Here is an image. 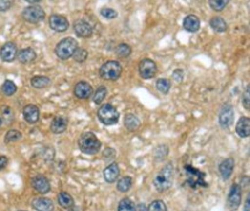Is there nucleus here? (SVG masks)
Wrapping results in <instances>:
<instances>
[{
  "label": "nucleus",
  "mask_w": 250,
  "mask_h": 211,
  "mask_svg": "<svg viewBox=\"0 0 250 211\" xmlns=\"http://www.w3.org/2000/svg\"><path fill=\"white\" fill-rule=\"evenodd\" d=\"M210 27L212 28L216 33H219V34L225 33V31L227 30V28H229L227 27L226 21L220 17H213L212 18H211Z\"/></svg>",
  "instance_id": "nucleus-26"
},
{
  "label": "nucleus",
  "mask_w": 250,
  "mask_h": 211,
  "mask_svg": "<svg viewBox=\"0 0 250 211\" xmlns=\"http://www.w3.org/2000/svg\"><path fill=\"white\" fill-rule=\"evenodd\" d=\"M234 108L230 105H224L223 108L219 111V116H218V121H219V125L222 129L227 130L233 125L234 123Z\"/></svg>",
  "instance_id": "nucleus-9"
},
{
  "label": "nucleus",
  "mask_w": 250,
  "mask_h": 211,
  "mask_svg": "<svg viewBox=\"0 0 250 211\" xmlns=\"http://www.w3.org/2000/svg\"><path fill=\"white\" fill-rule=\"evenodd\" d=\"M229 1L230 0H209V5L214 12H222L229 4Z\"/></svg>",
  "instance_id": "nucleus-36"
},
{
  "label": "nucleus",
  "mask_w": 250,
  "mask_h": 211,
  "mask_svg": "<svg viewBox=\"0 0 250 211\" xmlns=\"http://www.w3.org/2000/svg\"><path fill=\"white\" fill-rule=\"evenodd\" d=\"M118 211H137L136 206L129 197H124L118 204Z\"/></svg>",
  "instance_id": "nucleus-32"
},
{
  "label": "nucleus",
  "mask_w": 250,
  "mask_h": 211,
  "mask_svg": "<svg viewBox=\"0 0 250 211\" xmlns=\"http://www.w3.org/2000/svg\"><path fill=\"white\" fill-rule=\"evenodd\" d=\"M139 211H148V210H146V204H144V203L139 204Z\"/></svg>",
  "instance_id": "nucleus-46"
},
{
  "label": "nucleus",
  "mask_w": 250,
  "mask_h": 211,
  "mask_svg": "<svg viewBox=\"0 0 250 211\" xmlns=\"http://www.w3.org/2000/svg\"><path fill=\"white\" fill-rule=\"evenodd\" d=\"M18 60L22 65H28V63L34 62L36 60L37 54L31 47H27V49H22L18 52Z\"/></svg>",
  "instance_id": "nucleus-23"
},
{
  "label": "nucleus",
  "mask_w": 250,
  "mask_h": 211,
  "mask_svg": "<svg viewBox=\"0 0 250 211\" xmlns=\"http://www.w3.org/2000/svg\"><path fill=\"white\" fill-rule=\"evenodd\" d=\"M234 167H235V161L232 158H229L219 164V174L224 180H229L230 176L233 175Z\"/></svg>",
  "instance_id": "nucleus-19"
},
{
  "label": "nucleus",
  "mask_w": 250,
  "mask_h": 211,
  "mask_svg": "<svg viewBox=\"0 0 250 211\" xmlns=\"http://www.w3.org/2000/svg\"><path fill=\"white\" fill-rule=\"evenodd\" d=\"M22 114H23L24 121L29 124H36L38 121H40V108H38L36 105H27L23 108Z\"/></svg>",
  "instance_id": "nucleus-15"
},
{
  "label": "nucleus",
  "mask_w": 250,
  "mask_h": 211,
  "mask_svg": "<svg viewBox=\"0 0 250 211\" xmlns=\"http://www.w3.org/2000/svg\"><path fill=\"white\" fill-rule=\"evenodd\" d=\"M30 84L35 88H45L51 85V79L47 76H34L30 79Z\"/></svg>",
  "instance_id": "nucleus-27"
},
{
  "label": "nucleus",
  "mask_w": 250,
  "mask_h": 211,
  "mask_svg": "<svg viewBox=\"0 0 250 211\" xmlns=\"http://www.w3.org/2000/svg\"><path fill=\"white\" fill-rule=\"evenodd\" d=\"M68 211H79V208L78 207H72V208H69L68 209Z\"/></svg>",
  "instance_id": "nucleus-48"
},
{
  "label": "nucleus",
  "mask_w": 250,
  "mask_h": 211,
  "mask_svg": "<svg viewBox=\"0 0 250 211\" xmlns=\"http://www.w3.org/2000/svg\"><path fill=\"white\" fill-rule=\"evenodd\" d=\"M131 186H133V179L129 176H125V177L120 178L117 183V190L120 193H127V192H129Z\"/></svg>",
  "instance_id": "nucleus-28"
},
{
  "label": "nucleus",
  "mask_w": 250,
  "mask_h": 211,
  "mask_svg": "<svg viewBox=\"0 0 250 211\" xmlns=\"http://www.w3.org/2000/svg\"><path fill=\"white\" fill-rule=\"evenodd\" d=\"M24 1L29 2V4H36V2H40L42 0H24Z\"/></svg>",
  "instance_id": "nucleus-47"
},
{
  "label": "nucleus",
  "mask_w": 250,
  "mask_h": 211,
  "mask_svg": "<svg viewBox=\"0 0 250 211\" xmlns=\"http://www.w3.org/2000/svg\"><path fill=\"white\" fill-rule=\"evenodd\" d=\"M20 211H25V210H20Z\"/></svg>",
  "instance_id": "nucleus-50"
},
{
  "label": "nucleus",
  "mask_w": 250,
  "mask_h": 211,
  "mask_svg": "<svg viewBox=\"0 0 250 211\" xmlns=\"http://www.w3.org/2000/svg\"><path fill=\"white\" fill-rule=\"evenodd\" d=\"M20 139H22V133L19 130L13 129V130L7 131L4 141H5V143H11V142L19 141Z\"/></svg>",
  "instance_id": "nucleus-35"
},
{
  "label": "nucleus",
  "mask_w": 250,
  "mask_h": 211,
  "mask_svg": "<svg viewBox=\"0 0 250 211\" xmlns=\"http://www.w3.org/2000/svg\"><path fill=\"white\" fill-rule=\"evenodd\" d=\"M171 81L169 79H166V78H160L157 81L156 83V88L160 93L163 94H167L169 92V89H171Z\"/></svg>",
  "instance_id": "nucleus-33"
},
{
  "label": "nucleus",
  "mask_w": 250,
  "mask_h": 211,
  "mask_svg": "<svg viewBox=\"0 0 250 211\" xmlns=\"http://www.w3.org/2000/svg\"><path fill=\"white\" fill-rule=\"evenodd\" d=\"M103 176H104L105 181L108 184H113L118 180L120 176V169L118 163H111L110 165H107L106 168L104 169V172H103Z\"/></svg>",
  "instance_id": "nucleus-17"
},
{
  "label": "nucleus",
  "mask_w": 250,
  "mask_h": 211,
  "mask_svg": "<svg viewBox=\"0 0 250 211\" xmlns=\"http://www.w3.org/2000/svg\"><path fill=\"white\" fill-rule=\"evenodd\" d=\"M123 73V66L118 61H107L99 69V76L105 81H117Z\"/></svg>",
  "instance_id": "nucleus-6"
},
{
  "label": "nucleus",
  "mask_w": 250,
  "mask_h": 211,
  "mask_svg": "<svg viewBox=\"0 0 250 211\" xmlns=\"http://www.w3.org/2000/svg\"><path fill=\"white\" fill-rule=\"evenodd\" d=\"M173 78L179 83L182 82V79H184V71H182L181 69L174 70V72H173Z\"/></svg>",
  "instance_id": "nucleus-42"
},
{
  "label": "nucleus",
  "mask_w": 250,
  "mask_h": 211,
  "mask_svg": "<svg viewBox=\"0 0 250 211\" xmlns=\"http://www.w3.org/2000/svg\"><path fill=\"white\" fill-rule=\"evenodd\" d=\"M72 57L75 60V62L83 63L86 59H88V51L82 49V47H78Z\"/></svg>",
  "instance_id": "nucleus-37"
},
{
  "label": "nucleus",
  "mask_w": 250,
  "mask_h": 211,
  "mask_svg": "<svg viewBox=\"0 0 250 211\" xmlns=\"http://www.w3.org/2000/svg\"><path fill=\"white\" fill-rule=\"evenodd\" d=\"M18 46L13 41H7L0 49V59L4 62H13L18 56Z\"/></svg>",
  "instance_id": "nucleus-11"
},
{
  "label": "nucleus",
  "mask_w": 250,
  "mask_h": 211,
  "mask_svg": "<svg viewBox=\"0 0 250 211\" xmlns=\"http://www.w3.org/2000/svg\"><path fill=\"white\" fill-rule=\"evenodd\" d=\"M67 126H68V120L66 117L56 116L51 122L50 130L54 134H62L67 130Z\"/></svg>",
  "instance_id": "nucleus-18"
},
{
  "label": "nucleus",
  "mask_w": 250,
  "mask_h": 211,
  "mask_svg": "<svg viewBox=\"0 0 250 211\" xmlns=\"http://www.w3.org/2000/svg\"><path fill=\"white\" fill-rule=\"evenodd\" d=\"M158 68L151 59H143L139 63V73L143 79H151L157 75Z\"/></svg>",
  "instance_id": "nucleus-8"
},
{
  "label": "nucleus",
  "mask_w": 250,
  "mask_h": 211,
  "mask_svg": "<svg viewBox=\"0 0 250 211\" xmlns=\"http://www.w3.org/2000/svg\"><path fill=\"white\" fill-rule=\"evenodd\" d=\"M97 116L98 120L101 121L104 125L110 126L118 123L120 114L114 106H112L111 104H105L99 107Z\"/></svg>",
  "instance_id": "nucleus-5"
},
{
  "label": "nucleus",
  "mask_w": 250,
  "mask_h": 211,
  "mask_svg": "<svg viewBox=\"0 0 250 211\" xmlns=\"http://www.w3.org/2000/svg\"><path fill=\"white\" fill-rule=\"evenodd\" d=\"M243 211H250V197H249V195L247 196V199H246L245 207H243Z\"/></svg>",
  "instance_id": "nucleus-45"
},
{
  "label": "nucleus",
  "mask_w": 250,
  "mask_h": 211,
  "mask_svg": "<svg viewBox=\"0 0 250 211\" xmlns=\"http://www.w3.org/2000/svg\"><path fill=\"white\" fill-rule=\"evenodd\" d=\"M173 185V164L168 163L162 168L153 179V186L159 193H164L168 191Z\"/></svg>",
  "instance_id": "nucleus-2"
},
{
  "label": "nucleus",
  "mask_w": 250,
  "mask_h": 211,
  "mask_svg": "<svg viewBox=\"0 0 250 211\" xmlns=\"http://www.w3.org/2000/svg\"><path fill=\"white\" fill-rule=\"evenodd\" d=\"M0 111H1L2 115V122L5 121V123L11 124L13 121H14V111H13V109L9 106H1V107H0Z\"/></svg>",
  "instance_id": "nucleus-31"
},
{
  "label": "nucleus",
  "mask_w": 250,
  "mask_h": 211,
  "mask_svg": "<svg viewBox=\"0 0 250 211\" xmlns=\"http://www.w3.org/2000/svg\"><path fill=\"white\" fill-rule=\"evenodd\" d=\"M78 145L82 153H84L86 155H95L101 150L102 142L99 141V139L95 133L83 132L80 136Z\"/></svg>",
  "instance_id": "nucleus-1"
},
{
  "label": "nucleus",
  "mask_w": 250,
  "mask_h": 211,
  "mask_svg": "<svg viewBox=\"0 0 250 211\" xmlns=\"http://www.w3.org/2000/svg\"><path fill=\"white\" fill-rule=\"evenodd\" d=\"M14 5V0H0V12H6Z\"/></svg>",
  "instance_id": "nucleus-41"
},
{
  "label": "nucleus",
  "mask_w": 250,
  "mask_h": 211,
  "mask_svg": "<svg viewBox=\"0 0 250 211\" xmlns=\"http://www.w3.org/2000/svg\"><path fill=\"white\" fill-rule=\"evenodd\" d=\"M78 47L79 44L74 38L67 37L63 38L62 40H60L59 43L57 44L56 49H54V53H56V55L59 57L60 60L66 61V60H68L69 57L73 56V54H74Z\"/></svg>",
  "instance_id": "nucleus-4"
},
{
  "label": "nucleus",
  "mask_w": 250,
  "mask_h": 211,
  "mask_svg": "<svg viewBox=\"0 0 250 211\" xmlns=\"http://www.w3.org/2000/svg\"><path fill=\"white\" fill-rule=\"evenodd\" d=\"M107 94V88L106 86L104 85H101L99 88H97L96 89L95 94H94V102L96 105H101L103 101H104L105 97H106Z\"/></svg>",
  "instance_id": "nucleus-34"
},
{
  "label": "nucleus",
  "mask_w": 250,
  "mask_h": 211,
  "mask_svg": "<svg viewBox=\"0 0 250 211\" xmlns=\"http://www.w3.org/2000/svg\"><path fill=\"white\" fill-rule=\"evenodd\" d=\"M235 131L240 138H248L250 136V120L249 117L242 116L238 121L235 126Z\"/></svg>",
  "instance_id": "nucleus-22"
},
{
  "label": "nucleus",
  "mask_w": 250,
  "mask_h": 211,
  "mask_svg": "<svg viewBox=\"0 0 250 211\" xmlns=\"http://www.w3.org/2000/svg\"><path fill=\"white\" fill-rule=\"evenodd\" d=\"M182 24H184L185 30H187L188 33H193V34L197 33L201 28L200 18H198L196 15H193V14L187 15V17L184 18V23Z\"/></svg>",
  "instance_id": "nucleus-21"
},
{
  "label": "nucleus",
  "mask_w": 250,
  "mask_h": 211,
  "mask_svg": "<svg viewBox=\"0 0 250 211\" xmlns=\"http://www.w3.org/2000/svg\"><path fill=\"white\" fill-rule=\"evenodd\" d=\"M92 86L89 84L88 82H79L76 83L74 86V95L78 99H81V100H86L92 95Z\"/></svg>",
  "instance_id": "nucleus-14"
},
{
  "label": "nucleus",
  "mask_w": 250,
  "mask_h": 211,
  "mask_svg": "<svg viewBox=\"0 0 250 211\" xmlns=\"http://www.w3.org/2000/svg\"><path fill=\"white\" fill-rule=\"evenodd\" d=\"M185 172L187 176V184L190 188L197 190L201 187H208V183L205 181V174L200 169L194 168L190 164H186Z\"/></svg>",
  "instance_id": "nucleus-3"
},
{
  "label": "nucleus",
  "mask_w": 250,
  "mask_h": 211,
  "mask_svg": "<svg viewBox=\"0 0 250 211\" xmlns=\"http://www.w3.org/2000/svg\"><path fill=\"white\" fill-rule=\"evenodd\" d=\"M242 105H243V108H246L247 110L250 109V88L249 86H247L245 93H243Z\"/></svg>",
  "instance_id": "nucleus-40"
},
{
  "label": "nucleus",
  "mask_w": 250,
  "mask_h": 211,
  "mask_svg": "<svg viewBox=\"0 0 250 211\" xmlns=\"http://www.w3.org/2000/svg\"><path fill=\"white\" fill-rule=\"evenodd\" d=\"M31 186L37 193L47 194L51 191V184L45 176L37 175L31 179Z\"/></svg>",
  "instance_id": "nucleus-13"
},
{
  "label": "nucleus",
  "mask_w": 250,
  "mask_h": 211,
  "mask_svg": "<svg viewBox=\"0 0 250 211\" xmlns=\"http://www.w3.org/2000/svg\"><path fill=\"white\" fill-rule=\"evenodd\" d=\"M17 91L18 88L17 85H15V83L9 81V79H6L4 84L1 85V92L6 95V97H12L13 94L17 93Z\"/></svg>",
  "instance_id": "nucleus-29"
},
{
  "label": "nucleus",
  "mask_w": 250,
  "mask_h": 211,
  "mask_svg": "<svg viewBox=\"0 0 250 211\" xmlns=\"http://www.w3.org/2000/svg\"><path fill=\"white\" fill-rule=\"evenodd\" d=\"M8 164V158L6 156H0V171H2L4 169L7 167Z\"/></svg>",
  "instance_id": "nucleus-43"
},
{
  "label": "nucleus",
  "mask_w": 250,
  "mask_h": 211,
  "mask_svg": "<svg viewBox=\"0 0 250 211\" xmlns=\"http://www.w3.org/2000/svg\"><path fill=\"white\" fill-rule=\"evenodd\" d=\"M58 203H59L60 207H62L63 209H69V208L75 206L72 195L67 193V192H60V193L58 194Z\"/></svg>",
  "instance_id": "nucleus-25"
},
{
  "label": "nucleus",
  "mask_w": 250,
  "mask_h": 211,
  "mask_svg": "<svg viewBox=\"0 0 250 211\" xmlns=\"http://www.w3.org/2000/svg\"><path fill=\"white\" fill-rule=\"evenodd\" d=\"M242 201V188L239 184H233L229 188L227 196V207L232 210H236Z\"/></svg>",
  "instance_id": "nucleus-10"
},
{
  "label": "nucleus",
  "mask_w": 250,
  "mask_h": 211,
  "mask_svg": "<svg viewBox=\"0 0 250 211\" xmlns=\"http://www.w3.org/2000/svg\"><path fill=\"white\" fill-rule=\"evenodd\" d=\"M31 206L36 211H53L54 204L52 200L47 197H35L31 202Z\"/></svg>",
  "instance_id": "nucleus-20"
},
{
  "label": "nucleus",
  "mask_w": 250,
  "mask_h": 211,
  "mask_svg": "<svg viewBox=\"0 0 250 211\" xmlns=\"http://www.w3.org/2000/svg\"><path fill=\"white\" fill-rule=\"evenodd\" d=\"M1 125H2V118L0 117V126H1Z\"/></svg>",
  "instance_id": "nucleus-49"
},
{
  "label": "nucleus",
  "mask_w": 250,
  "mask_h": 211,
  "mask_svg": "<svg viewBox=\"0 0 250 211\" xmlns=\"http://www.w3.org/2000/svg\"><path fill=\"white\" fill-rule=\"evenodd\" d=\"M148 211H167V207H166L164 201L155 200L150 203Z\"/></svg>",
  "instance_id": "nucleus-38"
},
{
  "label": "nucleus",
  "mask_w": 250,
  "mask_h": 211,
  "mask_svg": "<svg viewBox=\"0 0 250 211\" xmlns=\"http://www.w3.org/2000/svg\"><path fill=\"white\" fill-rule=\"evenodd\" d=\"M124 125L130 132H135L141 125L140 120L134 114H127L124 118Z\"/></svg>",
  "instance_id": "nucleus-24"
},
{
  "label": "nucleus",
  "mask_w": 250,
  "mask_h": 211,
  "mask_svg": "<svg viewBox=\"0 0 250 211\" xmlns=\"http://www.w3.org/2000/svg\"><path fill=\"white\" fill-rule=\"evenodd\" d=\"M115 155V150L112 149V148H107L105 149V153H104V158H108L110 156H114Z\"/></svg>",
  "instance_id": "nucleus-44"
},
{
  "label": "nucleus",
  "mask_w": 250,
  "mask_h": 211,
  "mask_svg": "<svg viewBox=\"0 0 250 211\" xmlns=\"http://www.w3.org/2000/svg\"><path fill=\"white\" fill-rule=\"evenodd\" d=\"M49 25L56 33H65V31L68 30L69 22L63 15L52 14L49 18Z\"/></svg>",
  "instance_id": "nucleus-12"
},
{
  "label": "nucleus",
  "mask_w": 250,
  "mask_h": 211,
  "mask_svg": "<svg viewBox=\"0 0 250 211\" xmlns=\"http://www.w3.org/2000/svg\"><path fill=\"white\" fill-rule=\"evenodd\" d=\"M74 31L76 36L80 38H89L92 36V33H94L91 24L84 20L75 21Z\"/></svg>",
  "instance_id": "nucleus-16"
},
{
  "label": "nucleus",
  "mask_w": 250,
  "mask_h": 211,
  "mask_svg": "<svg viewBox=\"0 0 250 211\" xmlns=\"http://www.w3.org/2000/svg\"><path fill=\"white\" fill-rule=\"evenodd\" d=\"M114 52L121 59H126V57H128L131 54V47L126 43H121L115 47Z\"/></svg>",
  "instance_id": "nucleus-30"
},
{
  "label": "nucleus",
  "mask_w": 250,
  "mask_h": 211,
  "mask_svg": "<svg viewBox=\"0 0 250 211\" xmlns=\"http://www.w3.org/2000/svg\"><path fill=\"white\" fill-rule=\"evenodd\" d=\"M22 18L27 23L37 24L45 18V11L38 5H31L22 11Z\"/></svg>",
  "instance_id": "nucleus-7"
},
{
  "label": "nucleus",
  "mask_w": 250,
  "mask_h": 211,
  "mask_svg": "<svg viewBox=\"0 0 250 211\" xmlns=\"http://www.w3.org/2000/svg\"><path fill=\"white\" fill-rule=\"evenodd\" d=\"M99 13H101L103 18H107V20H114V18H118V12L110 7H103Z\"/></svg>",
  "instance_id": "nucleus-39"
}]
</instances>
